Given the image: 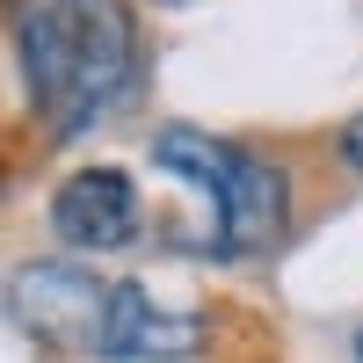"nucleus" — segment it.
Returning <instances> with one entry per match:
<instances>
[{"mask_svg":"<svg viewBox=\"0 0 363 363\" xmlns=\"http://www.w3.org/2000/svg\"><path fill=\"white\" fill-rule=\"evenodd\" d=\"M22 66L58 131L87 124L131 80V15L116 0H37L22 22Z\"/></svg>","mask_w":363,"mask_h":363,"instance_id":"1","label":"nucleus"},{"mask_svg":"<svg viewBox=\"0 0 363 363\" xmlns=\"http://www.w3.org/2000/svg\"><path fill=\"white\" fill-rule=\"evenodd\" d=\"M153 160L167 174H182V182H196V189L218 203V247L225 255H255V247H269V240L284 233L291 189H284V174L269 160L240 153V145L211 138V131H189V124H167L153 138Z\"/></svg>","mask_w":363,"mask_h":363,"instance_id":"2","label":"nucleus"},{"mask_svg":"<svg viewBox=\"0 0 363 363\" xmlns=\"http://www.w3.org/2000/svg\"><path fill=\"white\" fill-rule=\"evenodd\" d=\"M8 306H15V320H22L37 342H58V349H102L116 291L95 284V277H87V269H73V262H22L15 284H8Z\"/></svg>","mask_w":363,"mask_h":363,"instance_id":"3","label":"nucleus"},{"mask_svg":"<svg viewBox=\"0 0 363 363\" xmlns=\"http://www.w3.org/2000/svg\"><path fill=\"white\" fill-rule=\"evenodd\" d=\"M51 225L66 247H87V255H102V247H124V240L138 233V189L116 167H80L58 182V196H51Z\"/></svg>","mask_w":363,"mask_h":363,"instance_id":"4","label":"nucleus"},{"mask_svg":"<svg viewBox=\"0 0 363 363\" xmlns=\"http://www.w3.org/2000/svg\"><path fill=\"white\" fill-rule=\"evenodd\" d=\"M203 349V320L189 313H160L138 284H116V306H109V335H102V356H196Z\"/></svg>","mask_w":363,"mask_h":363,"instance_id":"5","label":"nucleus"},{"mask_svg":"<svg viewBox=\"0 0 363 363\" xmlns=\"http://www.w3.org/2000/svg\"><path fill=\"white\" fill-rule=\"evenodd\" d=\"M342 153L363 167V116H349V131H342Z\"/></svg>","mask_w":363,"mask_h":363,"instance_id":"6","label":"nucleus"}]
</instances>
